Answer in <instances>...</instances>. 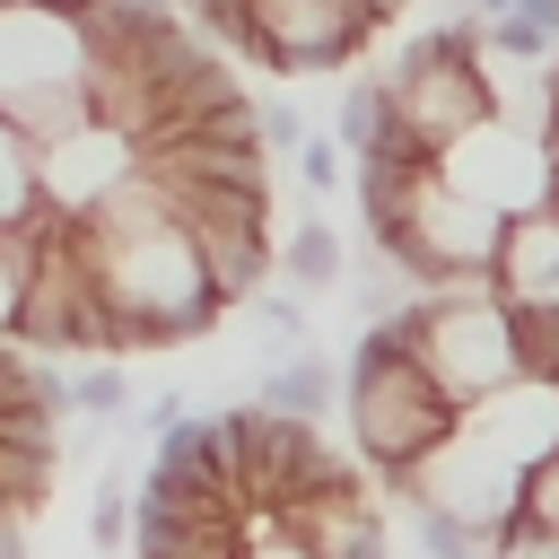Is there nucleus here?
I'll use <instances>...</instances> for the list:
<instances>
[{"label":"nucleus","mask_w":559,"mask_h":559,"mask_svg":"<svg viewBox=\"0 0 559 559\" xmlns=\"http://www.w3.org/2000/svg\"><path fill=\"white\" fill-rule=\"evenodd\" d=\"M70 236H79V262H87L96 306H105V349H175L227 314L148 166L131 183H114L87 218H70Z\"/></svg>","instance_id":"nucleus-1"},{"label":"nucleus","mask_w":559,"mask_h":559,"mask_svg":"<svg viewBox=\"0 0 559 559\" xmlns=\"http://www.w3.org/2000/svg\"><path fill=\"white\" fill-rule=\"evenodd\" d=\"M384 323H393V341L411 349V367L454 411H472V402H489V393H507L524 376V358H515V306L498 297L489 271H463L445 288H411Z\"/></svg>","instance_id":"nucleus-2"},{"label":"nucleus","mask_w":559,"mask_h":559,"mask_svg":"<svg viewBox=\"0 0 559 559\" xmlns=\"http://www.w3.org/2000/svg\"><path fill=\"white\" fill-rule=\"evenodd\" d=\"M341 419H349V445L376 480L411 472L445 428H454V402L411 367V349L393 341V323H367L349 367H341Z\"/></svg>","instance_id":"nucleus-3"},{"label":"nucleus","mask_w":559,"mask_h":559,"mask_svg":"<svg viewBox=\"0 0 559 559\" xmlns=\"http://www.w3.org/2000/svg\"><path fill=\"white\" fill-rule=\"evenodd\" d=\"M376 87H384V157H437L454 131H472L489 114L480 105V79H472V26L463 17L411 35L402 61Z\"/></svg>","instance_id":"nucleus-4"},{"label":"nucleus","mask_w":559,"mask_h":559,"mask_svg":"<svg viewBox=\"0 0 559 559\" xmlns=\"http://www.w3.org/2000/svg\"><path fill=\"white\" fill-rule=\"evenodd\" d=\"M0 114L44 148L87 122V52L79 17H52L35 0H0Z\"/></svg>","instance_id":"nucleus-5"},{"label":"nucleus","mask_w":559,"mask_h":559,"mask_svg":"<svg viewBox=\"0 0 559 559\" xmlns=\"http://www.w3.org/2000/svg\"><path fill=\"white\" fill-rule=\"evenodd\" d=\"M437 175H445L463 201H480L489 218H524V210L550 201V148H542V131L498 122V114H480L472 131H454V140L437 148Z\"/></svg>","instance_id":"nucleus-6"},{"label":"nucleus","mask_w":559,"mask_h":559,"mask_svg":"<svg viewBox=\"0 0 559 559\" xmlns=\"http://www.w3.org/2000/svg\"><path fill=\"white\" fill-rule=\"evenodd\" d=\"M376 35L367 0H245V61L306 79V70H341L358 61Z\"/></svg>","instance_id":"nucleus-7"},{"label":"nucleus","mask_w":559,"mask_h":559,"mask_svg":"<svg viewBox=\"0 0 559 559\" xmlns=\"http://www.w3.org/2000/svg\"><path fill=\"white\" fill-rule=\"evenodd\" d=\"M131 175H140V140H122L105 122H79V131H61V140L35 148V210L44 218H87Z\"/></svg>","instance_id":"nucleus-8"},{"label":"nucleus","mask_w":559,"mask_h":559,"mask_svg":"<svg viewBox=\"0 0 559 559\" xmlns=\"http://www.w3.org/2000/svg\"><path fill=\"white\" fill-rule=\"evenodd\" d=\"M306 559H393V533H384V507L358 489V472L341 480V489H323V498H306V507H280L271 515Z\"/></svg>","instance_id":"nucleus-9"},{"label":"nucleus","mask_w":559,"mask_h":559,"mask_svg":"<svg viewBox=\"0 0 559 559\" xmlns=\"http://www.w3.org/2000/svg\"><path fill=\"white\" fill-rule=\"evenodd\" d=\"M480 445H498L507 463H542L550 445H559V384H533V376H515L507 393H489V402H472V411H454Z\"/></svg>","instance_id":"nucleus-10"},{"label":"nucleus","mask_w":559,"mask_h":559,"mask_svg":"<svg viewBox=\"0 0 559 559\" xmlns=\"http://www.w3.org/2000/svg\"><path fill=\"white\" fill-rule=\"evenodd\" d=\"M507 306H559V201L524 210L498 227V262H489Z\"/></svg>","instance_id":"nucleus-11"},{"label":"nucleus","mask_w":559,"mask_h":559,"mask_svg":"<svg viewBox=\"0 0 559 559\" xmlns=\"http://www.w3.org/2000/svg\"><path fill=\"white\" fill-rule=\"evenodd\" d=\"M271 280H280L288 297H332V288L349 280L341 227H332V218H297V227L280 236V253H271Z\"/></svg>","instance_id":"nucleus-12"},{"label":"nucleus","mask_w":559,"mask_h":559,"mask_svg":"<svg viewBox=\"0 0 559 559\" xmlns=\"http://www.w3.org/2000/svg\"><path fill=\"white\" fill-rule=\"evenodd\" d=\"M332 393H341V367L323 358V349H288L280 367H262V393H253V411H271V419H323L332 411Z\"/></svg>","instance_id":"nucleus-13"},{"label":"nucleus","mask_w":559,"mask_h":559,"mask_svg":"<svg viewBox=\"0 0 559 559\" xmlns=\"http://www.w3.org/2000/svg\"><path fill=\"white\" fill-rule=\"evenodd\" d=\"M26 218H44L35 210V140L0 114V227H26Z\"/></svg>","instance_id":"nucleus-14"},{"label":"nucleus","mask_w":559,"mask_h":559,"mask_svg":"<svg viewBox=\"0 0 559 559\" xmlns=\"http://www.w3.org/2000/svg\"><path fill=\"white\" fill-rule=\"evenodd\" d=\"M341 157L349 166H367V157H384V87L376 79H349V96H341Z\"/></svg>","instance_id":"nucleus-15"},{"label":"nucleus","mask_w":559,"mask_h":559,"mask_svg":"<svg viewBox=\"0 0 559 559\" xmlns=\"http://www.w3.org/2000/svg\"><path fill=\"white\" fill-rule=\"evenodd\" d=\"M35 227H0V341H17V314H26V280H35Z\"/></svg>","instance_id":"nucleus-16"},{"label":"nucleus","mask_w":559,"mask_h":559,"mask_svg":"<svg viewBox=\"0 0 559 559\" xmlns=\"http://www.w3.org/2000/svg\"><path fill=\"white\" fill-rule=\"evenodd\" d=\"M70 411H79V419H122V411H131V367H114V358L70 367Z\"/></svg>","instance_id":"nucleus-17"},{"label":"nucleus","mask_w":559,"mask_h":559,"mask_svg":"<svg viewBox=\"0 0 559 559\" xmlns=\"http://www.w3.org/2000/svg\"><path fill=\"white\" fill-rule=\"evenodd\" d=\"M122 542H131V480H114V472H105V480H96V498H87V550H96V559H114Z\"/></svg>","instance_id":"nucleus-18"},{"label":"nucleus","mask_w":559,"mask_h":559,"mask_svg":"<svg viewBox=\"0 0 559 559\" xmlns=\"http://www.w3.org/2000/svg\"><path fill=\"white\" fill-rule=\"evenodd\" d=\"M201 44H227V52H245V0H166Z\"/></svg>","instance_id":"nucleus-19"},{"label":"nucleus","mask_w":559,"mask_h":559,"mask_svg":"<svg viewBox=\"0 0 559 559\" xmlns=\"http://www.w3.org/2000/svg\"><path fill=\"white\" fill-rule=\"evenodd\" d=\"M515 515H524V524H542V533H559V445H550L542 463H524V489H515Z\"/></svg>","instance_id":"nucleus-20"},{"label":"nucleus","mask_w":559,"mask_h":559,"mask_svg":"<svg viewBox=\"0 0 559 559\" xmlns=\"http://www.w3.org/2000/svg\"><path fill=\"white\" fill-rule=\"evenodd\" d=\"M253 140H262L271 157H297V148H306V114H297L288 96H253Z\"/></svg>","instance_id":"nucleus-21"},{"label":"nucleus","mask_w":559,"mask_h":559,"mask_svg":"<svg viewBox=\"0 0 559 559\" xmlns=\"http://www.w3.org/2000/svg\"><path fill=\"white\" fill-rule=\"evenodd\" d=\"M402 515H411V533H419V550H428V559H480V542H472L445 507H402Z\"/></svg>","instance_id":"nucleus-22"},{"label":"nucleus","mask_w":559,"mask_h":559,"mask_svg":"<svg viewBox=\"0 0 559 559\" xmlns=\"http://www.w3.org/2000/svg\"><path fill=\"white\" fill-rule=\"evenodd\" d=\"M297 175H306V192H332V183H349V157H341V140L306 131V148H297Z\"/></svg>","instance_id":"nucleus-23"},{"label":"nucleus","mask_w":559,"mask_h":559,"mask_svg":"<svg viewBox=\"0 0 559 559\" xmlns=\"http://www.w3.org/2000/svg\"><path fill=\"white\" fill-rule=\"evenodd\" d=\"M236 559H306V550H297L271 515H245V550H236Z\"/></svg>","instance_id":"nucleus-24"},{"label":"nucleus","mask_w":559,"mask_h":559,"mask_svg":"<svg viewBox=\"0 0 559 559\" xmlns=\"http://www.w3.org/2000/svg\"><path fill=\"white\" fill-rule=\"evenodd\" d=\"M542 148H550V201H559V114H550V131H542Z\"/></svg>","instance_id":"nucleus-25"},{"label":"nucleus","mask_w":559,"mask_h":559,"mask_svg":"<svg viewBox=\"0 0 559 559\" xmlns=\"http://www.w3.org/2000/svg\"><path fill=\"white\" fill-rule=\"evenodd\" d=\"M35 9H52V17H79V9H87V0H35Z\"/></svg>","instance_id":"nucleus-26"}]
</instances>
